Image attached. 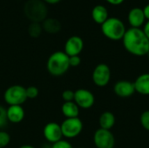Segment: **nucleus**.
<instances>
[{"label": "nucleus", "instance_id": "nucleus-1", "mask_svg": "<svg viewBox=\"0 0 149 148\" xmlns=\"http://www.w3.org/2000/svg\"><path fill=\"white\" fill-rule=\"evenodd\" d=\"M123 45L127 52L134 56L142 57L148 55L149 39L141 28H130L126 31L122 38Z\"/></svg>", "mask_w": 149, "mask_h": 148}, {"label": "nucleus", "instance_id": "nucleus-2", "mask_svg": "<svg viewBox=\"0 0 149 148\" xmlns=\"http://www.w3.org/2000/svg\"><path fill=\"white\" fill-rule=\"evenodd\" d=\"M69 68V56L65 51H55L48 58L46 69L51 75L54 77L62 76L65 72H67Z\"/></svg>", "mask_w": 149, "mask_h": 148}, {"label": "nucleus", "instance_id": "nucleus-3", "mask_svg": "<svg viewBox=\"0 0 149 148\" xmlns=\"http://www.w3.org/2000/svg\"><path fill=\"white\" fill-rule=\"evenodd\" d=\"M126 31L124 23L118 17H108L101 24V31L104 36L113 41L122 40Z\"/></svg>", "mask_w": 149, "mask_h": 148}, {"label": "nucleus", "instance_id": "nucleus-4", "mask_svg": "<svg viewBox=\"0 0 149 148\" xmlns=\"http://www.w3.org/2000/svg\"><path fill=\"white\" fill-rule=\"evenodd\" d=\"M24 13L32 22H40L45 19L47 7L41 0H28L24 4Z\"/></svg>", "mask_w": 149, "mask_h": 148}, {"label": "nucleus", "instance_id": "nucleus-5", "mask_svg": "<svg viewBox=\"0 0 149 148\" xmlns=\"http://www.w3.org/2000/svg\"><path fill=\"white\" fill-rule=\"evenodd\" d=\"M3 99L9 106H22L27 100L25 87L20 85L8 87L3 93Z\"/></svg>", "mask_w": 149, "mask_h": 148}, {"label": "nucleus", "instance_id": "nucleus-6", "mask_svg": "<svg viewBox=\"0 0 149 148\" xmlns=\"http://www.w3.org/2000/svg\"><path fill=\"white\" fill-rule=\"evenodd\" d=\"M60 126L63 137L66 139H74L81 133L83 130V122L79 117L65 119Z\"/></svg>", "mask_w": 149, "mask_h": 148}, {"label": "nucleus", "instance_id": "nucleus-7", "mask_svg": "<svg viewBox=\"0 0 149 148\" xmlns=\"http://www.w3.org/2000/svg\"><path fill=\"white\" fill-rule=\"evenodd\" d=\"M93 81L99 87H105L111 80V70L106 64H99L93 70L92 75Z\"/></svg>", "mask_w": 149, "mask_h": 148}, {"label": "nucleus", "instance_id": "nucleus-8", "mask_svg": "<svg viewBox=\"0 0 149 148\" xmlns=\"http://www.w3.org/2000/svg\"><path fill=\"white\" fill-rule=\"evenodd\" d=\"M93 143L97 148H113L115 138L110 130L100 128L94 133Z\"/></svg>", "mask_w": 149, "mask_h": 148}, {"label": "nucleus", "instance_id": "nucleus-9", "mask_svg": "<svg viewBox=\"0 0 149 148\" xmlns=\"http://www.w3.org/2000/svg\"><path fill=\"white\" fill-rule=\"evenodd\" d=\"M76 105L82 109H89L93 107L95 98L93 92L87 89H78L74 92V100Z\"/></svg>", "mask_w": 149, "mask_h": 148}, {"label": "nucleus", "instance_id": "nucleus-10", "mask_svg": "<svg viewBox=\"0 0 149 148\" xmlns=\"http://www.w3.org/2000/svg\"><path fill=\"white\" fill-rule=\"evenodd\" d=\"M43 134L45 139L52 144L61 140L63 138L61 126L56 122L47 123L43 129Z\"/></svg>", "mask_w": 149, "mask_h": 148}, {"label": "nucleus", "instance_id": "nucleus-11", "mask_svg": "<svg viewBox=\"0 0 149 148\" xmlns=\"http://www.w3.org/2000/svg\"><path fill=\"white\" fill-rule=\"evenodd\" d=\"M84 48V41L79 36L70 37L65 44V52L69 56H79Z\"/></svg>", "mask_w": 149, "mask_h": 148}, {"label": "nucleus", "instance_id": "nucleus-12", "mask_svg": "<svg viewBox=\"0 0 149 148\" xmlns=\"http://www.w3.org/2000/svg\"><path fill=\"white\" fill-rule=\"evenodd\" d=\"M113 92L118 97L129 98L135 92V88L133 82L127 80H120L114 85Z\"/></svg>", "mask_w": 149, "mask_h": 148}, {"label": "nucleus", "instance_id": "nucleus-13", "mask_svg": "<svg viewBox=\"0 0 149 148\" xmlns=\"http://www.w3.org/2000/svg\"><path fill=\"white\" fill-rule=\"evenodd\" d=\"M127 20L132 28H141V26L145 24L146 21L143 9L140 7L131 9L127 15Z\"/></svg>", "mask_w": 149, "mask_h": 148}, {"label": "nucleus", "instance_id": "nucleus-14", "mask_svg": "<svg viewBox=\"0 0 149 148\" xmlns=\"http://www.w3.org/2000/svg\"><path fill=\"white\" fill-rule=\"evenodd\" d=\"M7 120L13 124H18L24 118V110L22 106H9L6 109Z\"/></svg>", "mask_w": 149, "mask_h": 148}, {"label": "nucleus", "instance_id": "nucleus-15", "mask_svg": "<svg viewBox=\"0 0 149 148\" xmlns=\"http://www.w3.org/2000/svg\"><path fill=\"white\" fill-rule=\"evenodd\" d=\"M135 92L141 95H149V73L140 75L134 82Z\"/></svg>", "mask_w": 149, "mask_h": 148}, {"label": "nucleus", "instance_id": "nucleus-16", "mask_svg": "<svg viewBox=\"0 0 149 148\" xmlns=\"http://www.w3.org/2000/svg\"><path fill=\"white\" fill-rule=\"evenodd\" d=\"M92 17L95 23L101 25L109 17L108 10L104 5L97 4L92 10Z\"/></svg>", "mask_w": 149, "mask_h": 148}, {"label": "nucleus", "instance_id": "nucleus-17", "mask_svg": "<svg viewBox=\"0 0 149 148\" xmlns=\"http://www.w3.org/2000/svg\"><path fill=\"white\" fill-rule=\"evenodd\" d=\"M61 112L65 119L78 118L79 114V107L74 101L65 102L61 106Z\"/></svg>", "mask_w": 149, "mask_h": 148}, {"label": "nucleus", "instance_id": "nucleus-18", "mask_svg": "<svg viewBox=\"0 0 149 148\" xmlns=\"http://www.w3.org/2000/svg\"><path fill=\"white\" fill-rule=\"evenodd\" d=\"M115 116L111 112H104L99 119V124L101 129L111 130L115 125Z\"/></svg>", "mask_w": 149, "mask_h": 148}, {"label": "nucleus", "instance_id": "nucleus-19", "mask_svg": "<svg viewBox=\"0 0 149 148\" xmlns=\"http://www.w3.org/2000/svg\"><path fill=\"white\" fill-rule=\"evenodd\" d=\"M42 27L45 31L49 33H57L60 30L61 24L58 19L53 17H49V18H45L43 21Z\"/></svg>", "mask_w": 149, "mask_h": 148}, {"label": "nucleus", "instance_id": "nucleus-20", "mask_svg": "<svg viewBox=\"0 0 149 148\" xmlns=\"http://www.w3.org/2000/svg\"><path fill=\"white\" fill-rule=\"evenodd\" d=\"M42 29L43 27L38 22H32L28 27V32L31 37L37 38L41 34Z\"/></svg>", "mask_w": 149, "mask_h": 148}, {"label": "nucleus", "instance_id": "nucleus-21", "mask_svg": "<svg viewBox=\"0 0 149 148\" xmlns=\"http://www.w3.org/2000/svg\"><path fill=\"white\" fill-rule=\"evenodd\" d=\"M10 142V136L7 132L0 131V148L6 147Z\"/></svg>", "mask_w": 149, "mask_h": 148}, {"label": "nucleus", "instance_id": "nucleus-22", "mask_svg": "<svg viewBox=\"0 0 149 148\" xmlns=\"http://www.w3.org/2000/svg\"><path fill=\"white\" fill-rule=\"evenodd\" d=\"M25 91H26V97H27V99H36L38 96V89L34 86V85H31V86H28L27 88H25Z\"/></svg>", "mask_w": 149, "mask_h": 148}, {"label": "nucleus", "instance_id": "nucleus-23", "mask_svg": "<svg viewBox=\"0 0 149 148\" xmlns=\"http://www.w3.org/2000/svg\"><path fill=\"white\" fill-rule=\"evenodd\" d=\"M140 121H141L142 127L146 129L147 131H149V110L145 111L141 113Z\"/></svg>", "mask_w": 149, "mask_h": 148}, {"label": "nucleus", "instance_id": "nucleus-24", "mask_svg": "<svg viewBox=\"0 0 149 148\" xmlns=\"http://www.w3.org/2000/svg\"><path fill=\"white\" fill-rule=\"evenodd\" d=\"M62 99L65 102H70L74 100V92L72 90H65L62 92Z\"/></svg>", "mask_w": 149, "mask_h": 148}, {"label": "nucleus", "instance_id": "nucleus-25", "mask_svg": "<svg viewBox=\"0 0 149 148\" xmlns=\"http://www.w3.org/2000/svg\"><path fill=\"white\" fill-rule=\"evenodd\" d=\"M8 122L7 115H6V109L0 106V129L3 128Z\"/></svg>", "mask_w": 149, "mask_h": 148}, {"label": "nucleus", "instance_id": "nucleus-26", "mask_svg": "<svg viewBox=\"0 0 149 148\" xmlns=\"http://www.w3.org/2000/svg\"><path fill=\"white\" fill-rule=\"evenodd\" d=\"M52 148H73L72 144L70 142H68L67 140H59L54 144H52Z\"/></svg>", "mask_w": 149, "mask_h": 148}, {"label": "nucleus", "instance_id": "nucleus-27", "mask_svg": "<svg viewBox=\"0 0 149 148\" xmlns=\"http://www.w3.org/2000/svg\"><path fill=\"white\" fill-rule=\"evenodd\" d=\"M81 63V58L79 56H72L69 57V64L70 67H77L80 65Z\"/></svg>", "mask_w": 149, "mask_h": 148}, {"label": "nucleus", "instance_id": "nucleus-28", "mask_svg": "<svg viewBox=\"0 0 149 148\" xmlns=\"http://www.w3.org/2000/svg\"><path fill=\"white\" fill-rule=\"evenodd\" d=\"M143 12H144L146 20L149 21V3H148V4L143 8Z\"/></svg>", "mask_w": 149, "mask_h": 148}, {"label": "nucleus", "instance_id": "nucleus-29", "mask_svg": "<svg viewBox=\"0 0 149 148\" xmlns=\"http://www.w3.org/2000/svg\"><path fill=\"white\" fill-rule=\"evenodd\" d=\"M107 3L113 4V5H120L125 0H106Z\"/></svg>", "mask_w": 149, "mask_h": 148}, {"label": "nucleus", "instance_id": "nucleus-30", "mask_svg": "<svg viewBox=\"0 0 149 148\" xmlns=\"http://www.w3.org/2000/svg\"><path fill=\"white\" fill-rule=\"evenodd\" d=\"M143 31L145 32L146 36L148 37V38L149 39V21H148L147 23H145L144 24V27H143Z\"/></svg>", "mask_w": 149, "mask_h": 148}, {"label": "nucleus", "instance_id": "nucleus-31", "mask_svg": "<svg viewBox=\"0 0 149 148\" xmlns=\"http://www.w3.org/2000/svg\"><path fill=\"white\" fill-rule=\"evenodd\" d=\"M45 1L47 3H56L59 2L60 0H45Z\"/></svg>", "mask_w": 149, "mask_h": 148}, {"label": "nucleus", "instance_id": "nucleus-32", "mask_svg": "<svg viewBox=\"0 0 149 148\" xmlns=\"http://www.w3.org/2000/svg\"><path fill=\"white\" fill-rule=\"evenodd\" d=\"M19 148H35L34 147H32V146H31V145H23V146H21Z\"/></svg>", "mask_w": 149, "mask_h": 148}, {"label": "nucleus", "instance_id": "nucleus-33", "mask_svg": "<svg viewBox=\"0 0 149 148\" xmlns=\"http://www.w3.org/2000/svg\"><path fill=\"white\" fill-rule=\"evenodd\" d=\"M148 56L149 57V51H148Z\"/></svg>", "mask_w": 149, "mask_h": 148}, {"label": "nucleus", "instance_id": "nucleus-34", "mask_svg": "<svg viewBox=\"0 0 149 148\" xmlns=\"http://www.w3.org/2000/svg\"><path fill=\"white\" fill-rule=\"evenodd\" d=\"M79 148H85V147H79Z\"/></svg>", "mask_w": 149, "mask_h": 148}]
</instances>
